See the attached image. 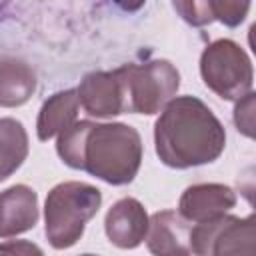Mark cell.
Returning <instances> with one entry per match:
<instances>
[{
	"label": "cell",
	"mask_w": 256,
	"mask_h": 256,
	"mask_svg": "<svg viewBox=\"0 0 256 256\" xmlns=\"http://www.w3.org/2000/svg\"><path fill=\"white\" fill-rule=\"evenodd\" d=\"M158 158L170 168H192L214 162L224 146L226 132L212 110L194 96L172 98L154 126Z\"/></svg>",
	"instance_id": "obj_2"
},
{
	"label": "cell",
	"mask_w": 256,
	"mask_h": 256,
	"mask_svg": "<svg viewBox=\"0 0 256 256\" xmlns=\"http://www.w3.org/2000/svg\"><path fill=\"white\" fill-rule=\"evenodd\" d=\"M234 122H236V128L252 138L254 136V94L248 92L246 96H242L236 104V110H234Z\"/></svg>",
	"instance_id": "obj_17"
},
{
	"label": "cell",
	"mask_w": 256,
	"mask_h": 256,
	"mask_svg": "<svg viewBox=\"0 0 256 256\" xmlns=\"http://www.w3.org/2000/svg\"><path fill=\"white\" fill-rule=\"evenodd\" d=\"M236 204V194L224 184H194L184 190L178 214L194 224L224 216Z\"/></svg>",
	"instance_id": "obj_7"
},
{
	"label": "cell",
	"mask_w": 256,
	"mask_h": 256,
	"mask_svg": "<svg viewBox=\"0 0 256 256\" xmlns=\"http://www.w3.org/2000/svg\"><path fill=\"white\" fill-rule=\"evenodd\" d=\"M78 108H80V102H78L76 90H64V92L54 94L40 108L38 124H36L38 138L40 140H50L52 136L60 134L72 122H76Z\"/></svg>",
	"instance_id": "obj_13"
},
{
	"label": "cell",
	"mask_w": 256,
	"mask_h": 256,
	"mask_svg": "<svg viewBox=\"0 0 256 256\" xmlns=\"http://www.w3.org/2000/svg\"><path fill=\"white\" fill-rule=\"evenodd\" d=\"M38 222L36 192L24 184H16L0 194V236H14L34 228Z\"/></svg>",
	"instance_id": "obj_10"
},
{
	"label": "cell",
	"mask_w": 256,
	"mask_h": 256,
	"mask_svg": "<svg viewBox=\"0 0 256 256\" xmlns=\"http://www.w3.org/2000/svg\"><path fill=\"white\" fill-rule=\"evenodd\" d=\"M78 102L86 114L96 118L124 114V98L116 72H92L88 74L78 90Z\"/></svg>",
	"instance_id": "obj_8"
},
{
	"label": "cell",
	"mask_w": 256,
	"mask_h": 256,
	"mask_svg": "<svg viewBox=\"0 0 256 256\" xmlns=\"http://www.w3.org/2000/svg\"><path fill=\"white\" fill-rule=\"evenodd\" d=\"M190 222L172 210L156 212L148 220V248L154 254H190Z\"/></svg>",
	"instance_id": "obj_11"
},
{
	"label": "cell",
	"mask_w": 256,
	"mask_h": 256,
	"mask_svg": "<svg viewBox=\"0 0 256 256\" xmlns=\"http://www.w3.org/2000/svg\"><path fill=\"white\" fill-rule=\"evenodd\" d=\"M172 6L192 26H206L214 20L210 0H172Z\"/></svg>",
	"instance_id": "obj_16"
},
{
	"label": "cell",
	"mask_w": 256,
	"mask_h": 256,
	"mask_svg": "<svg viewBox=\"0 0 256 256\" xmlns=\"http://www.w3.org/2000/svg\"><path fill=\"white\" fill-rule=\"evenodd\" d=\"M114 72L122 88L124 112L130 114L160 112L180 86V74L168 60L126 64Z\"/></svg>",
	"instance_id": "obj_4"
},
{
	"label": "cell",
	"mask_w": 256,
	"mask_h": 256,
	"mask_svg": "<svg viewBox=\"0 0 256 256\" xmlns=\"http://www.w3.org/2000/svg\"><path fill=\"white\" fill-rule=\"evenodd\" d=\"M122 10H128V12H136V10H140L142 6H144V2L146 0H114Z\"/></svg>",
	"instance_id": "obj_19"
},
{
	"label": "cell",
	"mask_w": 256,
	"mask_h": 256,
	"mask_svg": "<svg viewBox=\"0 0 256 256\" xmlns=\"http://www.w3.org/2000/svg\"><path fill=\"white\" fill-rule=\"evenodd\" d=\"M0 252H10V254H42V250L30 242H24V240H10L6 244H0Z\"/></svg>",
	"instance_id": "obj_18"
},
{
	"label": "cell",
	"mask_w": 256,
	"mask_h": 256,
	"mask_svg": "<svg viewBox=\"0 0 256 256\" xmlns=\"http://www.w3.org/2000/svg\"><path fill=\"white\" fill-rule=\"evenodd\" d=\"M102 194L84 182H62L48 192L44 206L48 242L62 250L74 246L84 234L86 224L96 216Z\"/></svg>",
	"instance_id": "obj_3"
},
{
	"label": "cell",
	"mask_w": 256,
	"mask_h": 256,
	"mask_svg": "<svg viewBox=\"0 0 256 256\" xmlns=\"http://www.w3.org/2000/svg\"><path fill=\"white\" fill-rule=\"evenodd\" d=\"M148 214L134 198L118 200L106 214V236L118 248H136L148 232Z\"/></svg>",
	"instance_id": "obj_9"
},
{
	"label": "cell",
	"mask_w": 256,
	"mask_h": 256,
	"mask_svg": "<svg viewBox=\"0 0 256 256\" xmlns=\"http://www.w3.org/2000/svg\"><path fill=\"white\" fill-rule=\"evenodd\" d=\"M28 154V136L14 118H0V182L20 168Z\"/></svg>",
	"instance_id": "obj_14"
},
{
	"label": "cell",
	"mask_w": 256,
	"mask_h": 256,
	"mask_svg": "<svg viewBox=\"0 0 256 256\" xmlns=\"http://www.w3.org/2000/svg\"><path fill=\"white\" fill-rule=\"evenodd\" d=\"M36 90V74L34 70L16 58L0 60V106L14 108L34 94Z\"/></svg>",
	"instance_id": "obj_12"
},
{
	"label": "cell",
	"mask_w": 256,
	"mask_h": 256,
	"mask_svg": "<svg viewBox=\"0 0 256 256\" xmlns=\"http://www.w3.org/2000/svg\"><path fill=\"white\" fill-rule=\"evenodd\" d=\"M210 6L214 20H220L222 24L234 28L244 22L250 8V0H210Z\"/></svg>",
	"instance_id": "obj_15"
},
{
	"label": "cell",
	"mask_w": 256,
	"mask_h": 256,
	"mask_svg": "<svg viewBox=\"0 0 256 256\" xmlns=\"http://www.w3.org/2000/svg\"><path fill=\"white\" fill-rule=\"evenodd\" d=\"M56 150L68 166L116 186L132 182L142 162L140 134L128 124L72 122L58 134Z\"/></svg>",
	"instance_id": "obj_1"
},
{
	"label": "cell",
	"mask_w": 256,
	"mask_h": 256,
	"mask_svg": "<svg viewBox=\"0 0 256 256\" xmlns=\"http://www.w3.org/2000/svg\"><path fill=\"white\" fill-rule=\"evenodd\" d=\"M256 220L220 216L190 226L188 246L194 254H254Z\"/></svg>",
	"instance_id": "obj_6"
},
{
	"label": "cell",
	"mask_w": 256,
	"mask_h": 256,
	"mask_svg": "<svg viewBox=\"0 0 256 256\" xmlns=\"http://www.w3.org/2000/svg\"><path fill=\"white\" fill-rule=\"evenodd\" d=\"M200 74L204 84L226 100H240L252 88L248 54L232 40H216L202 52Z\"/></svg>",
	"instance_id": "obj_5"
}]
</instances>
